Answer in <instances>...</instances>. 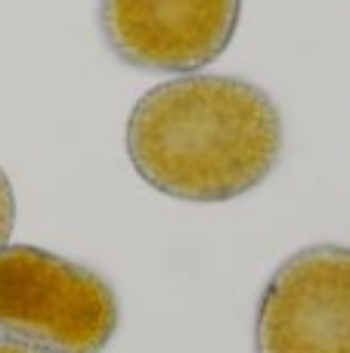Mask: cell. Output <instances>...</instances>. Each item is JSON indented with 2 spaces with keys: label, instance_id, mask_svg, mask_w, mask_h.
Returning a JSON list of instances; mask_svg holds the SVG:
<instances>
[{
  "label": "cell",
  "instance_id": "1",
  "mask_svg": "<svg viewBox=\"0 0 350 353\" xmlns=\"http://www.w3.org/2000/svg\"><path fill=\"white\" fill-rule=\"evenodd\" d=\"M282 152V118L260 87L189 74L143 93L127 121V155L158 192L227 201L264 183Z\"/></svg>",
  "mask_w": 350,
  "mask_h": 353
},
{
  "label": "cell",
  "instance_id": "6",
  "mask_svg": "<svg viewBox=\"0 0 350 353\" xmlns=\"http://www.w3.org/2000/svg\"><path fill=\"white\" fill-rule=\"evenodd\" d=\"M0 353H43V350L28 347V344H19V341H10V338H0Z\"/></svg>",
  "mask_w": 350,
  "mask_h": 353
},
{
  "label": "cell",
  "instance_id": "4",
  "mask_svg": "<svg viewBox=\"0 0 350 353\" xmlns=\"http://www.w3.org/2000/svg\"><path fill=\"white\" fill-rule=\"evenodd\" d=\"M242 0H99L118 59L146 72H192L229 47Z\"/></svg>",
  "mask_w": 350,
  "mask_h": 353
},
{
  "label": "cell",
  "instance_id": "5",
  "mask_svg": "<svg viewBox=\"0 0 350 353\" xmlns=\"http://www.w3.org/2000/svg\"><path fill=\"white\" fill-rule=\"evenodd\" d=\"M12 223H16V199H12V186L6 180L3 168H0V248L6 245L12 232Z\"/></svg>",
  "mask_w": 350,
  "mask_h": 353
},
{
  "label": "cell",
  "instance_id": "3",
  "mask_svg": "<svg viewBox=\"0 0 350 353\" xmlns=\"http://www.w3.org/2000/svg\"><path fill=\"white\" fill-rule=\"evenodd\" d=\"M258 353H350V248L313 245L267 282L254 323Z\"/></svg>",
  "mask_w": 350,
  "mask_h": 353
},
{
  "label": "cell",
  "instance_id": "2",
  "mask_svg": "<svg viewBox=\"0 0 350 353\" xmlns=\"http://www.w3.org/2000/svg\"><path fill=\"white\" fill-rule=\"evenodd\" d=\"M118 298L99 273L34 245L0 248V332L47 353H99Z\"/></svg>",
  "mask_w": 350,
  "mask_h": 353
}]
</instances>
